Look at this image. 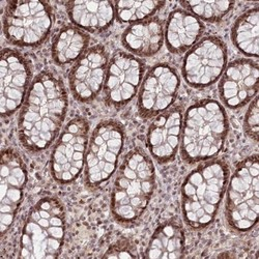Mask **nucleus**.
<instances>
[{
    "label": "nucleus",
    "instance_id": "1",
    "mask_svg": "<svg viewBox=\"0 0 259 259\" xmlns=\"http://www.w3.org/2000/svg\"><path fill=\"white\" fill-rule=\"evenodd\" d=\"M68 105L61 79L51 72L38 74L30 85L18 120L22 145L32 153L47 149L60 131Z\"/></svg>",
    "mask_w": 259,
    "mask_h": 259
},
{
    "label": "nucleus",
    "instance_id": "2",
    "mask_svg": "<svg viewBox=\"0 0 259 259\" xmlns=\"http://www.w3.org/2000/svg\"><path fill=\"white\" fill-rule=\"evenodd\" d=\"M156 187L153 161L140 148L131 150L123 159L114 179L111 210L120 223H133L147 207Z\"/></svg>",
    "mask_w": 259,
    "mask_h": 259
},
{
    "label": "nucleus",
    "instance_id": "3",
    "mask_svg": "<svg viewBox=\"0 0 259 259\" xmlns=\"http://www.w3.org/2000/svg\"><path fill=\"white\" fill-rule=\"evenodd\" d=\"M224 108L213 100H202L188 108L183 120L181 154L185 162L195 164L217 156L228 134Z\"/></svg>",
    "mask_w": 259,
    "mask_h": 259
},
{
    "label": "nucleus",
    "instance_id": "4",
    "mask_svg": "<svg viewBox=\"0 0 259 259\" xmlns=\"http://www.w3.org/2000/svg\"><path fill=\"white\" fill-rule=\"evenodd\" d=\"M229 179L228 165L211 160L191 171L182 187V208L186 223L201 229L217 214Z\"/></svg>",
    "mask_w": 259,
    "mask_h": 259
},
{
    "label": "nucleus",
    "instance_id": "5",
    "mask_svg": "<svg viewBox=\"0 0 259 259\" xmlns=\"http://www.w3.org/2000/svg\"><path fill=\"white\" fill-rule=\"evenodd\" d=\"M66 231V215L59 200L45 197L30 209L20 242L21 258L46 259L59 255Z\"/></svg>",
    "mask_w": 259,
    "mask_h": 259
},
{
    "label": "nucleus",
    "instance_id": "6",
    "mask_svg": "<svg viewBox=\"0 0 259 259\" xmlns=\"http://www.w3.org/2000/svg\"><path fill=\"white\" fill-rule=\"evenodd\" d=\"M258 157L251 156L236 166L227 188L225 205L229 226L240 232L250 230L259 210Z\"/></svg>",
    "mask_w": 259,
    "mask_h": 259
},
{
    "label": "nucleus",
    "instance_id": "7",
    "mask_svg": "<svg viewBox=\"0 0 259 259\" xmlns=\"http://www.w3.org/2000/svg\"><path fill=\"white\" fill-rule=\"evenodd\" d=\"M123 142L124 131L119 122L106 120L96 126L86 150V186L91 189H98L112 177Z\"/></svg>",
    "mask_w": 259,
    "mask_h": 259
},
{
    "label": "nucleus",
    "instance_id": "8",
    "mask_svg": "<svg viewBox=\"0 0 259 259\" xmlns=\"http://www.w3.org/2000/svg\"><path fill=\"white\" fill-rule=\"evenodd\" d=\"M53 25L52 8L47 3L11 2L4 14V32L13 45L36 47L44 41Z\"/></svg>",
    "mask_w": 259,
    "mask_h": 259
},
{
    "label": "nucleus",
    "instance_id": "9",
    "mask_svg": "<svg viewBox=\"0 0 259 259\" xmlns=\"http://www.w3.org/2000/svg\"><path fill=\"white\" fill-rule=\"evenodd\" d=\"M90 124L83 117L73 118L60 134L51 155V172L59 184L74 182L84 166L89 146Z\"/></svg>",
    "mask_w": 259,
    "mask_h": 259
},
{
    "label": "nucleus",
    "instance_id": "10",
    "mask_svg": "<svg viewBox=\"0 0 259 259\" xmlns=\"http://www.w3.org/2000/svg\"><path fill=\"white\" fill-rule=\"evenodd\" d=\"M227 61V48L217 36L203 37L185 56L183 76L194 89L212 85L224 72Z\"/></svg>",
    "mask_w": 259,
    "mask_h": 259
},
{
    "label": "nucleus",
    "instance_id": "11",
    "mask_svg": "<svg viewBox=\"0 0 259 259\" xmlns=\"http://www.w3.org/2000/svg\"><path fill=\"white\" fill-rule=\"evenodd\" d=\"M178 72L160 63L145 75L138 96V111L142 118H153L166 111L177 99L180 89Z\"/></svg>",
    "mask_w": 259,
    "mask_h": 259
},
{
    "label": "nucleus",
    "instance_id": "12",
    "mask_svg": "<svg viewBox=\"0 0 259 259\" xmlns=\"http://www.w3.org/2000/svg\"><path fill=\"white\" fill-rule=\"evenodd\" d=\"M144 63L125 52H117L108 63L104 97L108 105L125 106L135 97L143 78Z\"/></svg>",
    "mask_w": 259,
    "mask_h": 259
},
{
    "label": "nucleus",
    "instance_id": "13",
    "mask_svg": "<svg viewBox=\"0 0 259 259\" xmlns=\"http://www.w3.org/2000/svg\"><path fill=\"white\" fill-rule=\"evenodd\" d=\"M31 79V68L18 51L4 49L0 66V110L3 117L14 114L23 103Z\"/></svg>",
    "mask_w": 259,
    "mask_h": 259
},
{
    "label": "nucleus",
    "instance_id": "14",
    "mask_svg": "<svg viewBox=\"0 0 259 259\" xmlns=\"http://www.w3.org/2000/svg\"><path fill=\"white\" fill-rule=\"evenodd\" d=\"M0 179V228L4 235L12 226L17 210L22 202L27 180L25 164L20 155L12 148L3 152Z\"/></svg>",
    "mask_w": 259,
    "mask_h": 259
},
{
    "label": "nucleus",
    "instance_id": "15",
    "mask_svg": "<svg viewBox=\"0 0 259 259\" xmlns=\"http://www.w3.org/2000/svg\"><path fill=\"white\" fill-rule=\"evenodd\" d=\"M108 53L103 46L86 50L76 61L69 75L70 89L74 98L82 103L95 100L104 86Z\"/></svg>",
    "mask_w": 259,
    "mask_h": 259
},
{
    "label": "nucleus",
    "instance_id": "16",
    "mask_svg": "<svg viewBox=\"0 0 259 259\" xmlns=\"http://www.w3.org/2000/svg\"><path fill=\"white\" fill-rule=\"evenodd\" d=\"M258 63L251 59H236L229 63L219 83L222 102L230 109L247 105L258 92Z\"/></svg>",
    "mask_w": 259,
    "mask_h": 259
},
{
    "label": "nucleus",
    "instance_id": "17",
    "mask_svg": "<svg viewBox=\"0 0 259 259\" xmlns=\"http://www.w3.org/2000/svg\"><path fill=\"white\" fill-rule=\"evenodd\" d=\"M184 109L181 105L170 107L156 116L147 131L150 154L161 164L175 159L181 143Z\"/></svg>",
    "mask_w": 259,
    "mask_h": 259
},
{
    "label": "nucleus",
    "instance_id": "18",
    "mask_svg": "<svg viewBox=\"0 0 259 259\" xmlns=\"http://www.w3.org/2000/svg\"><path fill=\"white\" fill-rule=\"evenodd\" d=\"M126 50L140 57L156 55L164 41V26L159 18H148L130 25L121 37Z\"/></svg>",
    "mask_w": 259,
    "mask_h": 259
},
{
    "label": "nucleus",
    "instance_id": "19",
    "mask_svg": "<svg viewBox=\"0 0 259 259\" xmlns=\"http://www.w3.org/2000/svg\"><path fill=\"white\" fill-rule=\"evenodd\" d=\"M204 30L201 21L188 11L178 9L171 12L166 24L165 37L171 53L182 54L192 48Z\"/></svg>",
    "mask_w": 259,
    "mask_h": 259
},
{
    "label": "nucleus",
    "instance_id": "20",
    "mask_svg": "<svg viewBox=\"0 0 259 259\" xmlns=\"http://www.w3.org/2000/svg\"><path fill=\"white\" fill-rule=\"evenodd\" d=\"M72 22L80 29L102 32L109 28L114 20V5L110 2H69L66 5Z\"/></svg>",
    "mask_w": 259,
    "mask_h": 259
},
{
    "label": "nucleus",
    "instance_id": "21",
    "mask_svg": "<svg viewBox=\"0 0 259 259\" xmlns=\"http://www.w3.org/2000/svg\"><path fill=\"white\" fill-rule=\"evenodd\" d=\"M185 252V233L176 221L160 225L154 232L145 251L146 258H180Z\"/></svg>",
    "mask_w": 259,
    "mask_h": 259
},
{
    "label": "nucleus",
    "instance_id": "22",
    "mask_svg": "<svg viewBox=\"0 0 259 259\" xmlns=\"http://www.w3.org/2000/svg\"><path fill=\"white\" fill-rule=\"evenodd\" d=\"M90 44V35L76 26L62 27L54 36L51 47L53 60L60 66L71 63L85 52Z\"/></svg>",
    "mask_w": 259,
    "mask_h": 259
},
{
    "label": "nucleus",
    "instance_id": "23",
    "mask_svg": "<svg viewBox=\"0 0 259 259\" xmlns=\"http://www.w3.org/2000/svg\"><path fill=\"white\" fill-rule=\"evenodd\" d=\"M231 38L235 47L242 53L251 57H258V8L247 11L236 19L231 30Z\"/></svg>",
    "mask_w": 259,
    "mask_h": 259
},
{
    "label": "nucleus",
    "instance_id": "24",
    "mask_svg": "<svg viewBox=\"0 0 259 259\" xmlns=\"http://www.w3.org/2000/svg\"><path fill=\"white\" fill-rule=\"evenodd\" d=\"M164 6L163 2H117L114 10L120 22L136 23L148 19Z\"/></svg>",
    "mask_w": 259,
    "mask_h": 259
},
{
    "label": "nucleus",
    "instance_id": "25",
    "mask_svg": "<svg viewBox=\"0 0 259 259\" xmlns=\"http://www.w3.org/2000/svg\"><path fill=\"white\" fill-rule=\"evenodd\" d=\"M189 13L207 22H219L232 10L233 2H183Z\"/></svg>",
    "mask_w": 259,
    "mask_h": 259
},
{
    "label": "nucleus",
    "instance_id": "26",
    "mask_svg": "<svg viewBox=\"0 0 259 259\" xmlns=\"http://www.w3.org/2000/svg\"><path fill=\"white\" fill-rule=\"evenodd\" d=\"M103 257L106 258H135L139 257L136 246L128 240H119L111 245Z\"/></svg>",
    "mask_w": 259,
    "mask_h": 259
},
{
    "label": "nucleus",
    "instance_id": "27",
    "mask_svg": "<svg viewBox=\"0 0 259 259\" xmlns=\"http://www.w3.org/2000/svg\"><path fill=\"white\" fill-rule=\"evenodd\" d=\"M258 117H259L258 99L255 98L249 107V109L245 116V120H244L245 132L254 141H257V138H258V130H259Z\"/></svg>",
    "mask_w": 259,
    "mask_h": 259
}]
</instances>
